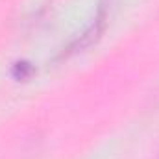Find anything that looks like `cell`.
I'll return each instance as SVG.
<instances>
[{"label": "cell", "instance_id": "1", "mask_svg": "<svg viewBox=\"0 0 159 159\" xmlns=\"http://www.w3.org/2000/svg\"><path fill=\"white\" fill-rule=\"evenodd\" d=\"M30 72H32V69H30L26 63H17V65H15V76H17V78H26Z\"/></svg>", "mask_w": 159, "mask_h": 159}]
</instances>
